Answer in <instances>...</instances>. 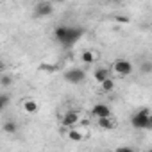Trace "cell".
<instances>
[{
	"mask_svg": "<svg viewBox=\"0 0 152 152\" xmlns=\"http://www.w3.org/2000/svg\"><path fill=\"white\" fill-rule=\"evenodd\" d=\"M83 29H79V27H70V25H59V27H56V31H54V38L61 43V45H64V47H72L73 43H77L79 41V38L83 36Z\"/></svg>",
	"mask_w": 152,
	"mask_h": 152,
	"instance_id": "6da1fadb",
	"label": "cell"
},
{
	"mask_svg": "<svg viewBox=\"0 0 152 152\" xmlns=\"http://www.w3.org/2000/svg\"><path fill=\"white\" fill-rule=\"evenodd\" d=\"M131 124L134 129H150L152 127V116H150V111L148 107H141L140 111H136L131 118Z\"/></svg>",
	"mask_w": 152,
	"mask_h": 152,
	"instance_id": "7a4b0ae2",
	"label": "cell"
},
{
	"mask_svg": "<svg viewBox=\"0 0 152 152\" xmlns=\"http://www.w3.org/2000/svg\"><path fill=\"white\" fill-rule=\"evenodd\" d=\"M64 81L70 84H81L86 81V73L81 68H70L64 72Z\"/></svg>",
	"mask_w": 152,
	"mask_h": 152,
	"instance_id": "3957f363",
	"label": "cell"
},
{
	"mask_svg": "<svg viewBox=\"0 0 152 152\" xmlns=\"http://www.w3.org/2000/svg\"><path fill=\"white\" fill-rule=\"evenodd\" d=\"M113 70H115L118 75H124V77H127V75L132 73L134 66H132V63L127 61V59H118V61L113 63Z\"/></svg>",
	"mask_w": 152,
	"mask_h": 152,
	"instance_id": "277c9868",
	"label": "cell"
},
{
	"mask_svg": "<svg viewBox=\"0 0 152 152\" xmlns=\"http://www.w3.org/2000/svg\"><path fill=\"white\" fill-rule=\"evenodd\" d=\"M54 13V6H52V2H39V4H36V7H34V15L36 16H39V18H45V16H50Z\"/></svg>",
	"mask_w": 152,
	"mask_h": 152,
	"instance_id": "5b68a950",
	"label": "cell"
},
{
	"mask_svg": "<svg viewBox=\"0 0 152 152\" xmlns=\"http://www.w3.org/2000/svg\"><path fill=\"white\" fill-rule=\"evenodd\" d=\"M81 122V115H79V111H66V115L63 116V125H66V127H73V125H77Z\"/></svg>",
	"mask_w": 152,
	"mask_h": 152,
	"instance_id": "8992f818",
	"label": "cell"
},
{
	"mask_svg": "<svg viewBox=\"0 0 152 152\" xmlns=\"http://www.w3.org/2000/svg\"><path fill=\"white\" fill-rule=\"evenodd\" d=\"M22 109H23L27 115H36V113L39 111V104H38L36 100H32V99H25V100L22 102Z\"/></svg>",
	"mask_w": 152,
	"mask_h": 152,
	"instance_id": "52a82bcc",
	"label": "cell"
},
{
	"mask_svg": "<svg viewBox=\"0 0 152 152\" xmlns=\"http://www.w3.org/2000/svg\"><path fill=\"white\" fill-rule=\"evenodd\" d=\"M97 125H99L100 129H104V131H109V129H115V127H116V122H115V118L109 115V116H100V118H97Z\"/></svg>",
	"mask_w": 152,
	"mask_h": 152,
	"instance_id": "ba28073f",
	"label": "cell"
},
{
	"mask_svg": "<svg viewBox=\"0 0 152 152\" xmlns=\"http://www.w3.org/2000/svg\"><path fill=\"white\" fill-rule=\"evenodd\" d=\"M91 115H93L95 118L109 116V115H111V109H109V106H106V104H95V106L91 107Z\"/></svg>",
	"mask_w": 152,
	"mask_h": 152,
	"instance_id": "9c48e42d",
	"label": "cell"
},
{
	"mask_svg": "<svg viewBox=\"0 0 152 152\" xmlns=\"http://www.w3.org/2000/svg\"><path fill=\"white\" fill-rule=\"evenodd\" d=\"M81 61H83L84 64H93V63L97 61V54L91 52V50H84V52L81 54Z\"/></svg>",
	"mask_w": 152,
	"mask_h": 152,
	"instance_id": "30bf717a",
	"label": "cell"
},
{
	"mask_svg": "<svg viewBox=\"0 0 152 152\" xmlns=\"http://www.w3.org/2000/svg\"><path fill=\"white\" fill-rule=\"evenodd\" d=\"M93 77H95V81H97V83H102L104 79H107V77H109V70H107V68H97V70H95V73H93Z\"/></svg>",
	"mask_w": 152,
	"mask_h": 152,
	"instance_id": "8fae6325",
	"label": "cell"
},
{
	"mask_svg": "<svg viewBox=\"0 0 152 152\" xmlns=\"http://www.w3.org/2000/svg\"><path fill=\"white\" fill-rule=\"evenodd\" d=\"M66 136H68L72 141H83V140H84V134H83L79 129H70V131L66 132Z\"/></svg>",
	"mask_w": 152,
	"mask_h": 152,
	"instance_id": "7c38bea8",
	"label": "cell"
},
{
	"mask_svg": "<svg viewBox=\"0 0 152 152\" xmlns=\"http://www.w3.org/2000/svg\"><path fill=\"white\" fill-rule=\"evenodd\" d=\"M16 131H18V125H16V122H13V120H7V122L4 124V132H7V134H16Z\"/></svg>",
	"mask_w": 152,
	"mask_h": 152,
	"instance_id": "4fadbf2b",
	"label": "cell"
},
{
	"mask_svg": "<svg viewBox=\"0 0 152 152\" xmlns=\"http://www.w3.org/2000/svg\"><path fill=\"white\" fill-rule=\"evenodd\" d=\"M100 84H102V90H104V91H107V93L115 90V81H113L111 77H107V79H104V81H102Z\"/></svg>",
	"mask_w": 152,
	"mask_h": 152,
	"instance_id": "5bb4252c",
	"label": "cell"
},
{
	"mask_svg": "<svg viewBox=\"0 0 152 152\" xmlns=\"http://www.w3.org/2000/svg\"><path fill=\"white\" fill-rule=\"evenodd\" d=\"M0 84H2L4 88L11 86L13 84V77H11V75H2V77H0Z\"/></svg>",
	"mask_w": 152,
	"mask_h": 152,
	"instance_id": "9a60e30c",
	"label": "cell"
},
{
	"mask_svg": "<svg viewBox=\"0 0 152 152\" xmlns=\"http://www.w3.org/2000/svg\"><path fill=\"white\" fill-rule=\"evenodd\" d=\"M7 104H9V95H0V111H4Z\"/></svg>",
	"mask_w": 152,
	"mask_h": 152,
	"instance_id": "2e32d148",
	"label": "cell"
},
{
	"mask_svg": "<svg viewBox=\"0 0 152 152\" xmlns=\"http://www.w3.org/2000/svg\"><path fill=\"white\" fill-rule=\"evenodd\" d=\"M39 70H43V72H56L57 66H56V64H47V63H43V64H39Z\"/></svg>",
	"mask_w": 152,
	"mask_h": 152,
	"instance_id": "e0dca14e",
	"label": "cell"
},
{
	"mask_svg": "<svg viewBox=\"0 0 152 152\" xmlns=\"http://www.w3.org/2000/svg\"><path fill=\"white\" fill-rule=\"evenodd\" d=\"M116 22H120V23H129V16H116Z\"/></svg>",
	"mask_w": 152,
	"mask_h": 152,
	"instance_id": "ac0fdd59",
	"label": "cell"
},
{
	"mask_svg": "<svg viewBox=\"0 0 152 152\" xmlns=\"http://www.w3.org/2000/svg\"><path fill=\"white\" fill-rule=\"evenodd\" d=\"M143 70H145V72H148V70H150V64H148V63H145V64H143Z\"/></svg>",
	"mask_w": 152,
	"mask_h": 152,
	"instance_id": "d6986e66",
	"label": "cell"
},
{
	"mask_svg": "<svg viewBox=\"0 0 152 152\" xmlns=\"http://www.w3.org/2000/svg\"><path fill=\"white\" fill-rule=\"evenodd\" d=\"M4 68H6V64H4V61H2V59H0V70H4Z\"/></svg>",
	"mask_w": 152,
	"mask_h": 152,
	"instance_id": "ffe728a7",
	"label": "cell"
},
{
	"mask_svg": "<svg viewBox=\"0 0 152 152\" xmlns=\"http://www.w3.org/2000/svg\"><path fill=\"white\" fill-rule=\"evenodd\" d=\"M111 2H115V4H120V2H124V0H111Z\"/></svg>",
	"mask_w": 152,
	"mask_h": 152,
	"instance_id": "44dd1931",
	"label": "cell"
},
{
	"mask_svg": "<svg viewBox=\"0 0 152 152\" xmlns=\"http://www.w3.org/2000/svg\"><path fill=\"white\" fill-rule=\"evenodd\" d=\"M0 2H6V0H0Z\"/></svg>",
	"mask_w": 152,
	"mask_h": 152,
	"instance_id": "7402d4cb",
	"label": "cell"
}]
</instances>
